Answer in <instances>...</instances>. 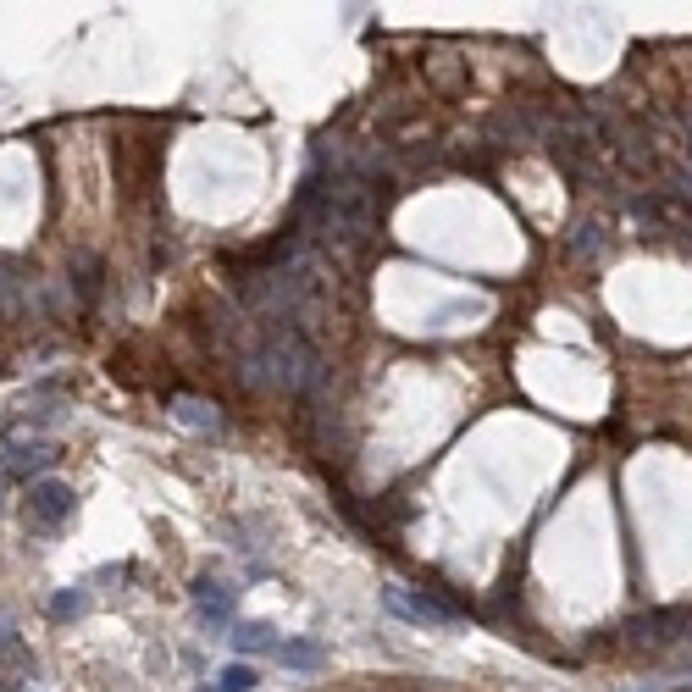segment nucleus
<instances>
[{
	"mask_svg": "<svg viewBox=\"0 0 692 692\" xmlns=\"http://www.w3.org/2000/svg\"><path fill=\"white\" fill-rule=\"evenodd\" d=\"M194 604H200V615H205V626H227L233 621V587H222V582H194Z\"/></svg>",
	"mask_w": 692,
	"mask_h": 692,
	"instance_id": "nucleus-3",
	"label": "nucleus"
},
{
	"mask_svg": "<svg viewBox=\"0 0 692 692\" xmlns=\"http://www.w3.org/2000/svg\"><path fill=\"white\" fill-rule=\"evenodd\" d=\"M382 609H394L399 621H416V626H460V615L449 604H438L427 593H405V587H382Z\"/></svg>",
	"mask_w": 692,
	"mask_h": 692,
	"instance_id": "nucleus-1",
	"label": "nucleus"
},
{
	"mask_svg": "<svg viewBox=\"0 0 692 692\" xmlns=\"http://www.w3.org/2000/svg\"><path fill=\"white\" fill-rule=\"evenodd\" d=\"M277 659H283L288 670H322L327 648H322V643H305V637H294V643H277Z\"/></svg>",
	"mask_w": 692,
	"mask_h": 692,
	"instance_id": "nucleus-5",
	"label": "nucleus"
},
{
	"mask_svg": "<svg viewBox=\"0 0 692 692\" xmlns=\"http://www.w3.org/2000/svg\"><path fill=\"white\" fill-rule=\"evenodd\" d=\"M687 139H692V111H687ZM687 150H692V144H687Z\"/></svg>",
	"mask_w": 692,
	"mask_h": 692,
	"instance_id": "nucleus-10",
	"label": "nucleus"
},
{
	"mask_svg": "<svg viewBox=\"0 0 692 692\" xmlns=\"http://www.w3.org/2000/svg\"><path fill=\"white\" fill-rule=\"evenodd\" d=\"M178 421L183 427H205V432H222V416H216V405H200V399H178Z\"/></svg>",
	"mask_w": 692,
	"mask_h": 692,
	"instance_id": "nucleus-8",
	"label": "nucleus"
},
{
	"mask_svg": "<svg viewBox=\"0 0 692 692\" xmlns=\"http://www.w3.org/2000/svg\"><path fill=\"white\" fill-rule=\"evenodd\" d=\"M50 460H56V454H50V443H45V438H28V443H12V460H6V477L28 482V471L50 466Z\"/></svg>",
	"mask_w": 692,
	"mask_h": 692,
	"instance_id": "nucleus-4",
	"label": "nucleus"
},
{
	"mask_svg": "<svg viewBox=\"0 0 692 692\" xmlns=\"http://www.w3.org/2000/svg\"><path fill=\"white\" fill-rule=\"evenodd\" d=\"M28 515H34L39 526H61L72 515V488L67 482H34V488H28Z\"/></svg>",
	"mask_w": 692,
	"mask_h": 692,
	"instance_id": "nucleus-2",
	"label": "nucleus"
},
{
	"mask_svg": "<svg viewBox=\"0 0 692 692\" xmlns=\"http://www.w3.org/2000/svg\"><path fill=\"white\" fill-rule=\"evenodd\" d=\"M255 681H261V676H255V665H244V659H239V665H227V670H222L216 692H250Z\"/></svg>",
	"mask_w": 692,
	"mask_h": 692,
	"instance_id": "nucleus-9",
	"label": "nucleus"
},
{
	"mask_svg": "<svg viewBox=\"0 0 692 692\" xmlns=\"http://www.w3.org/2000/svg\"><path fill=\"white\" fill-rule=\"evenodd\" d=\"M84 609H89V587H61L50 598V621H78Z\"/></svg>",
	"mask_w": 692,
	"mask_h": 692,
	"instance_id": "nucleus-7",
	"label": "nucleus"
},
{
	"mask_svg": "<svg viewBox=\"0 0 692 692\" xmlns=\"http://www.w3.org/2000/svg\"><path fill=\"white\" fill-rule=\"evenodd\" d=\"M233 648H239V654H277V632L266 621H244L239 632H233Z\"/></svg>",
	"mask_w": 692,
	"mask_h": 692,
	"instance_id": "nucleus-6",
	"label": "nucleus"
}]
</instances>
